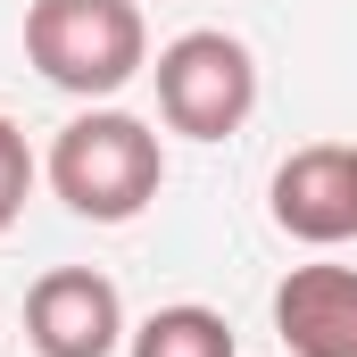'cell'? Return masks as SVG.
I'll list each match as a JSON object with an SVG mask.
<instances>
[{"mask_svg":"<svg viewBox=\"0 0 357 357\" xmlns=\"http://www.w3.org/2000/svg\"><path fill=\"white\" fill-rule=\"evenodd\" d=\"M42 175L84 225H133L158 199V183H167V150H158V125H142L133 108L100 100V108L59 125Z\"/></svg>","mask_w":357,"mask_h":357,"instance_id":"cell-1","label":"cell"},{"mask_svg":"<svg viewBox=\"0 0 357 357\" xmlns=\"http://www.w3.org/2000/svg\"><path fill=\"white\" fill-rule=\"evenodd\" d=\"M25 59L33 75L67 100H116L150 67V25L142 0H33L25 8Z\"/></svg>","mask_w":357,"mask_h":357,"instance_id":"cell-2","label":"cell"},{"mask_svg":"<svg viewBox=\"0 0 357 357\" xmlns=\"http://www.w3.org/2000/svg\"><path fill=\"white\" fill-rule=\"evenodd\" d=\"M150 75H158V116H167V133H183V142H225L258 108V50L241 33H225V25L175 33Z\"/></svg>","mask_w":357,"mask_h":357,"instance_id":"cell-3","label":"cell"},{"mask_svg":"<svg viewBox=\"0 0 357 357\" xmlns=\"http://www.w3.org/2000/svg\"><path fill=\"white\" fill-rule=\"evenodd\" d=\"M125 299L100 266H50L25 291V341L33 357H116L125 349Z\"/></svg>","mask_w":357,"mask_h":357,"instance_id":"cell-4","label":"cell"},{"mask_svg":"<svg viewBox=\"0 0 357 357\" xmlns=\"http://www.w3.org/2000/svg\"><path fill=\"white\" fill-rule=\"evenodd\" d=\"M274 225L307 250H341L357 241V142H307L274 167V191H266Z\"/></svg>","mask_w":357,"mask_h":357,"instance_id":"cell-5","label":"cell"},{"mask_svg":"<svg viewBox=\"0 0 357 357\" xmlns=\"http://www.w3.org/2000/svg\"><path fill=\"white\" fill-rule=\"evenodd\" d=\"M274 333L291 357H357V266H291L274 282Z\"/></svg>","mask_w":357,"mask_h":357,"instance_id":"cell-6","label":"cell"},{"mask_svg":"<svg viewBox=\"0 0 357 357\" xmlns=\"http://www.w3.org/2000/svg\"><path fill=\"white\" fill-rule=\"evenodd\" d=\"M125 357H241L233 349V324L199 299H175V307H150L133 333H125Z\"/></svg>","mask_w":357,"mask_h":357,"instance_id":"cell-7","label":"cell"},{"mask_svg":"<svg viewBox=\"0 0 357 357\" xmlns=\"http://www.w3.org/2000/svg\"><path fill=\"white\" fill-rule=\"evenodd\" d=\"M25 199H33V150H25V133L0 116V233L25 216Z\"/></svg>","mask_w":357,"mask_h":357,"instance_id":"cell-8","label":"cell"}]
</instances>
